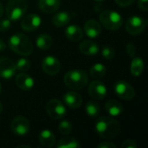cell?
<instances>
[{"mask_svg": "<svg viewBox=\"0 0 148 148\" xmlns=\"http://www.w3.org/2000/svg\"><path fill=\"white\" fill-rule=\"evenodd\" d=\"M95 130L100 137L102 139L111 140L115 138L121 131V125L119 121L114 118L102 116L100 117L95 124Z\"/></svg>", "mask_w": 148, "mask_h": 148, "instance_id": "1", "label": "cell"}, {"mask_svg": "<svg viewBox=\"0 0 148 148\" xmlns=\"http://www.w3.org/2000/svg\"><path fill=\"white\" fill-rule=\"evenodd\" d=\"M9 48L20 56H29L33 52V44L30 39L22 33L12 35L8 40Z\"/></svg>", "mask_w": 148, "mask_h": 148, "instance_id": "2", "label": "cell"}, {"mask_svg": "<svg viewBox=\"0 0 148 148\" xmlns=\"http://www.w3.org/2000/svg\"><path fill=\"white\" fill-rule=\"evenodd\" d=\"M63 82L69 88L73 90H81L87 86L88 82V77L85 71L74 69L69 70L65 74Z\"/></svg>", "mask_w": 148, "mask_h": 148, "instance_id": "3", "label": "cell"}, {"mask_svg": "<svg viewBox=\"0 0 148 148\" xmlns=\"http://www.w3.org/2000/svg\"><path fill=\"white\" fill-rule=\"evenodd\" d=\"M99 17L101 23L109 30H117L121 27L123 23L121 15L111 10H103L100 14Z\"/></svg>", "mask_w": 148, "mask_h": 148, "instance_id": "4", "label": "cell"}, {"mask_svg": "<svg viewBox=\"0 0 148 148\" xmlns=\"http://www.w3.org/2000/svg\"><path fill=\"white\" fill-rule=\"evenodd\" d=\"M27 8V0H10L6 6V16L10 21H17L25 14Z\"/></svg>", "mask_w": 148, "mask_h": 148, "instance_id": "5", "label": "cell"}, {"mask_svg": "<svg viewBox=\"0 0 148 148\" xmlns=\"http://www.w3.org/2000/svg\"><path fill=\"white\" fill-rule=\"evenodd\" d=\"M147 26V20L140 16H130L126 23V30L130 35H139L144 31Z\"/></svg>", "mask_w": 148, "mask_h": 148, "instance_id": "6", "label": "cell"}, {"mask_svg": "<svg viewBox=\"0 0 148 148\" xmlns=\"http://www.w3.org/2000/svg\"><path fill=\"white\" fill-rule=\"evenodd\" d=\"M46 111L50 118L58 120L65 116L67 110L62 101L57 99H51L46 104Z\"/></svg>", "mask_w": 148, "mask_h": 148, "instance_id": "7", "label": "cell"}, {"mask_svg": "<svg viewBox=\"0 0 148 148\" xmlns=\"http://www.w3.org/2000/svg\"><path fill=\"white\" fill-rule=\"evenodd\" d=\"M115 94L123 100L131 101L135 96V90L132 85L126 81H119L114 87Z\"/></svg>", "mask_w": 148, "mask_h": 148, "instance_id": "8", "label": "cell"}, {"mask_svg": "<svg viewBox=\"0 0 148 148\" xmlns=\"http://www.w3.org/2000/svg\"><path fill=\"white\" fill-rule=\"evenodd\" d=\"M30 128V124L29 121L23 116H16L15 117L10 123L11 131L18 136L26 135Z\"/></svg>", "mask_w": 148, "mask_h": 148, "instance_id": "9", "label": "cell"}, {"mask_svg": "<svg viewBox=\"0 0 148 148\" xmlns=\"http://www.w3.org/2000/svg\"><path fill=\"white\" fill-rule=\"evenodd\" d=\"M42 69L45 74L49 75H55L61 70V62L56 57L53 56H47L42 62Z\"/></svg>", "mask_w": 148, "mask_h": 148, "instance_id": "10", "label": "cell"}, {"mask_svg": "<svg viewBox=\"0 0 148 148\" xmlns=\"http://www.w3.org/2000/svg\"><path fill=\"white\" fill-rule=\"evenodd\" d=\"M16 72L15 62L6 56H0V77L9 80Z\"/></svg>", "mask_w": 148, "mask_h": 148, "instance_id": "11", "label": "cell"}, {"mask_svg": "<svg viewBox=\"0 0 148 148\" xmlns=\"http://www.w3.org/2000/svg\"><path fill=\"white\" fill-rule=\"evenodd\" d=\"M88 94L95 100H102L108 94L106 86L99 80L93 81L88 86Z\"/></svg>", "mask_w": 148, "mask_h": 148, "instance_id": "12", "label": "cell"}, {"mask_svg": "<svg viewBox=\"0 0 148 148\" xmlns=\"http://www.w3.org/2000/svg\"><path fill=\"white\" fill-rule=\"evenodd\" d=\"M42 23L41 17L36 14H29L23 17L21 23V27L25 31H34Z\"/></svg>", "mask_w": 148, "mask_h": 148, "instance_id": "13", "label": "cell"}, {"mask_svg": "<svg viewBox=\"0 0 148 148\" xmlns=\"http://www.w3.org/2000/svg\"><path fill=\"white\" fill-rule=\"evenodd\" d=\"M83 30L88 37L96 38L101 33V27L99 22H97L95 19H90L85 23Z\"/></svg>", "mask_w": 148, "mask_h": 148, "instance_id": "14", "label": "cell"}, {"mask_svg": "<svg viewBox=\"0 0 148 148\" xmlns=\"http://www.w3.org/2000/svg\"><path fill=\"white\" fill-rule=\"evenodd\" d=\"M62 99L65 105L70 108H78L82 104V98L81 95L75 91H69L65 93Z\"/></svg>", "mask_w": 148, "mask_h": 148, "instance_id": "15", "label": "cell"}, {"mask_svg": "<svg viewBox=\"0 0 148 148\" xmlns=\"http://www.w3.org/2000/svg\"><path fill=\"white\" fill-rule=\"evenodd\" d=\"M16 86L21 88L22 90L24 91H28L29 89H31L34 86V80L33 78L24 73H20L16 76Z\"/></svg>", "mask_w": 148, "mask_h": 148, "instance_id": "16", "label": "cell"}, {"mask_svg": "<svg viewBox=\"0 0 148 148\" xmlns=\"http://www.w3.org/2000/svg\"><path fill=\"white\" fill-rule=\"evenodd\" d=\"M61 5V0H39L38 7L41 11L49 14L56 12Z\"/></svg>", "mask_w": 148, "mask_h": 148, "instance_id": "17", "label": "cell"}, {"mask_svg": "<svg viewBox=\"0 0 148 148\" xmlns=\"http://www.w3.org/2000/svg\"><path fill=\"white\" fill-rule=\"evenodd\" d=\"M80 51L87 56H95L99 52V46L95 42L91 40H85L79 45Z\"/></svg>", "mask_w": 148, "mask_h": 148, "instance_id": "18", "label": "cell"}, {"mask_svg": "<svg viewBox=\"0 0 148 148\" xmlns=\"http://www.w3.org/2000/svg\"><path fill=\"white\" fill-rule=\"evenodd\" d=\"M38 140L42 147H52L56 144V136L51 131L45 129L39 134Z\"/></svg>", "mask_w": 148, "mask_h": 148, "instance_id": "19", "label": "cell"}, {"mask_svg": "<svg viewBox=\"0 0 148 148\" xmlns=\"http://www.w3.org/2000/svg\"><path fill=\"white\" fill-rule=\"evenodd\" d=\"M65 36L69 40H71L73 42H77L83 37V30L82 29L81 27L72 24L66 28Z\"/></svg>", "mask_w": 148, "mask_h": 148, "instance_id": "20", "label": "cell"}, {"mask_svg": "<svg viewBox=\"0 0 148 148\" xmlns=\"http://www.w3.org/2000/svg\"><path fill=\"white\" fill-rule=\"evenodd\" d=\"M105 109L108 114L113 117L120 116L123 113L122 105L115 100H109L105 104Z\"/></svg>", "mask_w": 148, "mask_h": 148, "instance_id": "21", "label": "cell"}, {"mask_svg": "<svg viewBox=\"0 0 148 148\" xmlns=\"http://www.w3.org/2000/svg\"><path fill=\"white\" fill-rule=\"evenodd\" d=\"M70 15L66 11H60L54 15L52 17V23L56 27H64L70 21Z\"/></svg>", "mask_w": 148, "mask_h": 148, "instance_id": "22", "label": "cell"}, {"mask_svg": "<svg viewBox=\"0 0 148 148\" xmlns=\"http://www.w3.org/2000/svg\"><path fill=\"white\" fill-rule=\"evenodd\" d=\"M53 40L52 37L48 35V34H41L37 36V38L36 39V46L42 49V50H46L48 49H49L52 45Z\"/></svg>", "mask_w": 148, "mask_h": 148, "instance_id": "23", "label": "cell"}, {"mask_svg": "<svg viewBox=\"0 0 148 148\" xmlns=\"http://www.w3.org/2000/svg\"><path fill=\"white\" fill-rule=\"evenodd\" d=\"M131 74L134 76H140L144 70V62L140 57H134L131 67H130Z\"/></svg>", "mask_w": 148, "mask_h": 148, "instance_id": "24", "label": "cell"}, {"mask_svg": "<svg viewBox=\"0 0 148 148\" xmlns=\"http://www.w3.org/2000/svg\"><path fill=\"white\" fill-rule=\"evenodd\" d=\"M107 73V68L102 63H95L94 64L89 70L90 76L94 79H101Z\"/></svg>", "mask_w": 148, "mask_h": 148, "instance_id": "25", "label": "cell"}, {"mask_svg": "<svg viewBox=\"0 0 148 148\" xmlns=\"http://www.w3.org/2000/svg\"><path fill=\"white\" fill-rule=\"evenodd\" d=\"M57 148H77L81 147V144L79 143V141L73 138V137H65L61 139L57 145Z\"/></svg>", "mask_w": 148, "mask_h": 148, "instance_id": "26", "label": "cell"}, {"mask_svg": "<svg viewBox=\"0 0 148 148\" xmlns=\"http://www.w3.org/2000/svg\"><path fill=\"white\" fill-rule=\"evenodd\" d=\"M85 111L88 116L96 117L99 115V114L101 112V108H100V106L97 102H95V101H89L86 104Z\"/></svg>", "mask_w": 148, "mask_h": 148, "instance_id": "27", "label": "cell"}, {"mask_svg": "<svg viewBox=\"0 0 148 148\" xmlns=\"http://www.w3.org/2000/svg\"><path fill=\"white\" fill-rule=\"evenodd\" d=\"M15 66H16V70L24 72L29 69L31 66V62L27 58H20L15 62Z\"/></svg>", "mask_w": 148, "mask_h": 148, "instance_id": "28", "label": "cell"}, {"mask_svg": "<svg viewBox=\"0 0 148 148\" xmlns=\"http://www.w3.org/2000/svg\"><path fill=\"white\" fill-rule=\"evenodd\" d=\"M72 124L69 121L65 120V121H62L59 125H58V131L63 134V135H68L71 133L72 131Z\"/></svg>", "mask_w": 148, "mask_h": 148, "instance_id": "29", "label": "cell"}, {"mask_svg": "<svg viewBox=\"0 0 148 148\" xmlns=\"http://www.w3.org/2000/svg\"><path fill=\"white\" fill-rule=\"evenodd\" d=\"M101 54H102V56L105 58V59H108V60H111L115 56V51L114 49V48H112L111 46H108V45H105L102 49H101Z\"/></svg>", "mask_w": 148, "mask_h": 148, "instance_id": "30", "label": "cell"}, {"mask_svg": "<svg viewBox=\"0 0 148 148\" xmlns=\"http://www.w3.org/2000/svg\"><path fill=\"white\" fill-rule=\"evenodd\" d=\"M11 27V21L10 19H3L0 21V31L6 32Z\"/></svg>", "mask_w": 148, "mask_h": 148, "instance_id": "31", "label": "cell"}, {"mask_svg": "<svg viewBox=\"0 0 148 148\" xmlns=\"http://www.w3.org/2000/svg\"><path fill=\"white\" fill-rule=\"evenodd\" d=\"M121 147L122 148H137L138 145L136 144V142L133 140H126L122 142L121 144Z\"/></svg>", "mask_w": 148, "mask_h": 148, "instance_id": "32", "label": "cell"}, {"mask_svg": "<svg viewBox=\"0 0 148 148\" xmlns=\"http://www.w3.org/2000/svg\"><path fill=\"white\" fill-rule=\"evenodd\" d=\"M126 49H127V54L129 55V56H131L132 58H134L135 56V54H136V48L135 46L133 44V43H128L126 47Z\"/></svg>", "mask_w": 148, "mask_h": 148, "instance_id": "33", "label": "cell"}, {"mask_svg": "<svg viewBox=\"0 0 148 148\" xmlns=\"http://www.w3.org/2000/svg\"><path fill=\"white\" fill-rule=\"evenodd\" d=\"M135 0H115L116 3L121 7H127L131 5Z\"/></svg>", "mask_w": 148, "mask_h": 148, "instance_id": "34", "label": "cell"}, {"mask_svg": "<svg viewBox=\"0 0 148 148\" xmlns=\"http://www.w3.org/2000/svg\"><path fill=\"white\" fill-rule=\"evenodd\" d=\"M98 148H116L117 146L112 142H102L97 146Z\"/></svg>", "mask_w": 148, "mask_h": 148, "instance_id": "35", "label": "cell"}, {"mask_svg": "<svg viewBox=\"0 0 148 148\" xmlns=\"http://www.w3.org/2000/svg\"><path fill=\"white\" fill-rule=\"evenodd\" d=\"M138 5L139 7L143 10H148V0H138Z\"/></svg>", "mask_w": 148, "mask_h": 148, "instance_id": "36", "label": "cell"}, {"mask_svg": "<svg viewBox=\"0 0 148 148\" xmlns=\"http://www.w3.org/2000/svg\"><path fill=\"white\" fill-rule=\"evenodd\" d=\"M5 48H6V44H5L4 41L0 38V52L3 51V50H4Z\"/></svg>", "mask_w": 148, "mask_h": 148, "instance_id": "37", "label": "cell"}, {"mask_svg": "<svg viewBox=\"0 0 148 148\" xmlns=\"http://www.w3.org/2000/svg\"><path fill=\"white\" fill-rule=\"evenodd\" d=\"M3 7L2 3H0V18H1V16L3 15Z\"/></svg>", "mask_w": 148, "mask_h": 148, "instance_id": "38", "label": "cell"}, {"mask_svg": "<svg viewBox=\"0 0 148 148\" xmlns=\"http://www.w3.org/2000/svg\"><path fill=\"white\" fill-rule=\"evenodd\" d=\"M2 111H3V104L0 102V114L2 113Z\"/></svg>", "mask_w": 148, "mask_h": 148, "instance_id": "39", "label": "cell"}, {"mask_svg": "<svg viewBox=\"0 0 148 148\" xmlns=\"http://www.w3.org/2000/svg\"><path fill=\"white\" fill-rule=\"evenodd\" d=\"M17 147H30L29 146H17Z\"/></svg>", "mask_w": 148, "mask_h": 148, "instance_id": "40", "label": "cell"}, {"mask_svg": "<svg viewBox=\"0 0 148 148\" xmlns=\"http://www.w3.org/2000/svg\"><path fill=\"white\" fill-rule=\"evenodd\" d=\"M95 1H96V2H102V1H104V0H95Z\"/></svg>", "mask_w": 148, "mask_h": 148, "instance_id": "41", "label": "cell"}, {"mask_svg": "<svg viewBox=\"0 0 148 148\" xmlns=\"http://www.w3.org/2000/svg\"><path fill=\"white\" fill-rule=\"evenodd\" d=\"M1 90H2V86H1V83H0V93H1Z\"/></svg>", "mask_w": 148, "mask_h": 148, "instance_id": "42", "label": "cell"}]
</instances>
